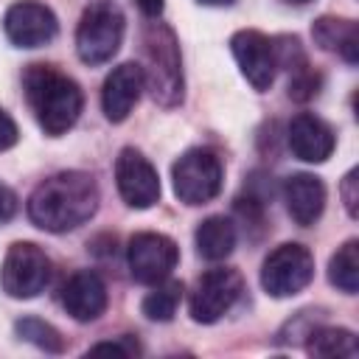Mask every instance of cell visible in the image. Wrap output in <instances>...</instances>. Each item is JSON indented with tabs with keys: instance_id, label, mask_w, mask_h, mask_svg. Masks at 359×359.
<instances>
[{
	"instance_id": "28",
	"label": "cell",
	"mask_w": 359,
	"mask_h": 359,
	"mask_svg": "<svg viewBox=\"0 0 359 359\" xmlns=\"http://www.w3.org/2000/svg\"><path fill=\"white\" fill-rule=\"evenodd\" d=\"M135 3L140 6V11L146 17H160V11H163V0H135Z\"/></svg>"
},
{
	"instance_id": "19",
	"label": "cell",
	"mask_w": 359,
	"mask_h": 359,
	"mask_svg": "<svg viewBox=\"0 0 359 359\" xmlns=\"http://www.w3.org/2000/svg\"><path fill=\"white\" fill-rule=\"evenodd\" d=\"M328 280L345 292V294H356L359 289V241L351 238L345 241L328 261Z\"/></svg>"
},
{
	"instance_id": "9",
	"label": "cell",
	"mask_w": 359,
	"mask_h": 359,
	"mask_svg": "<svg viewBox=\"0 0 359 359\" xmlns=\"http://www.w3.org/2000/svg\"><path fill=\"white\" fill-rule=\"evenodd\" d=\"M180 261L177 244L163 233H137L129 238L126 264L137 283H160Z\"/></svg>"
},
{
	"instance_id": "1",
	"label": "cell",
	"mask_w": 359,
	"mask_h": 359,
	"mask_svg": "<svg viewBox=\"0 0 359 359\" xmlns=\"http://www.w3.org/2000/svg\"><path fill=\"white\" fill-rule=\"evenodd\" d=\"M98 210V185L84 171H59L39 182L28 199V219L48 233L81 227Z\"/></svg>"
},
{
	"instance_id": "11",
	"label": "cell",
	"mask_w": 359,
	"mask_h": 359,
	"mask_svg": "<svg viewBox=\"0 0 359 359\" xmlns=\"http://www.w3.org/2000/svg\"><path fill=\"white\" fill-rule=\"evenodd\" d=\"M3 28H6V36L17 48H39L56 36L59 22L48 6L34 3V0H20L6 11Z\"/></svg>"
},
{
	"instance_id": "7",
	"label": "cell",
	"mask_w": 359,
	"mask_h": 359,
	"mask_svg": "<svg viewBox=\"0 0 359 359\" xmlns=\"http://www.w3.org/2000/svg\"><path fill=\"white\" fill-rule=\"evenodd\" d=\"M314 278V255L303 244L275 247L261 266V286L269 297H292Z\"/></svg>"
},
{
	"instance_id": "10",
	"label": "cell",
	"mask_w": 359,
	"mask_h": 359,
	"mask_svg": "<svg viewBox=\"0 0 359 359\" xmlns=\"http://www.w3.org/2000/svg\"><path fill=\"white\" fill-rule=\"evenodd\" d=\"M115 182L129 208L143 210L160 199L157 168L137 149H121V154L115 160Z\"/></svg>"
},
{
	"instance_id": "12",
	"label": "cell",
	"mask_w": 359,
	"mask_h": 359,
	"mask_svg": "<svg viewBox=\"0 0 359 359\" xmlns=\"http://www.w3.org/2000/svg\"><path fill=\"white\" fill-rule=\"evenodd\" d=\"M230 50L244 73V79L255 87V90H269L275 81V50L272 42L252 28H244L238 34H233L230 39Z\"/></svg>"
},
{
	"instance_id": "27",
	"label": "cell",
	"mask_w": 359,
	"mask_h": 359,
	"mask_svg": "<svg viewBox=\"0 0 359 359\" xmlns=\"http://www.w3.org/2000/svg\"><path fill=\"white\" fill-rule=\"evenodd\" d=\"M17 213V194L0 182V222H8Z\"/></svg>"
},
{
	"instance_id": "6",
	"label": "cell",
	"mask_w": 359,
	"mask_h": 359,
	"mask_svg": "<svg viewBox=\"0 0 359 359\" xmlns=\"http://www.w3.org/2000/svg\"><path fill=\"white\" fill-rule=\"evenodd\" d=\"M171 180L180 202L205 205L222 188V160L210 149H191L174 163Z\"/></svg>"
},
{
	"instance_id": "20",
	"label": "cell",
	"mask_w": 359,
	"mask_h": 359,
	"mask_svg": "<svg viewBox=\"0 0 359 359\" xmlns=\"http://www.w3.org/2000/svg\"><path fill=\"white\" fill-rule=\"evenodd\" d=\"M306 351L311 356H356L359 345L348 328H311L306 334Z\"/></svg>"
},
{
	"instance_id": "8",
	"label": "cell",
	"mask_w": 359,
	"mask_h": 359,
	"mask_svg": "<svg viewBox=\"0 0 359 359\" xmlns=\"http://www.w3.org/2000/svg\"><path fill=\"white\" fill-rule=\"evenodd\" d=\"M241 289H244V280L236 269H227V266L208 269L191 292V317L205 325L222 320L238 300Z\"/></svg>"
},
{
	"instance_id": "26",
	"label": "cell",
	"mask_w": 359,
	"mask_h": 359,
	"mask_svg": "<svg viewBox=\"0 0 359 359\" xmlns=\"http://www.w3.org/2000/svg\"><path fill=\"white\" fill-rule=\"evenodd\" d=\"M17 140H20V129H17L14 118L6 109H0V151L11 149Z\"/></svg>"
},
{
	"instance_id": "24",
	"label": "cell",
	"mask_w": 359,
	"mask_h": 359,
	"mask_svg": "<svg viewBox=\"0 0 359 359\" xmlns=\"http://www.w3.org/2000/svg\"><path fill=\"white\" fill-rule=\"evenodd\" d=\"M90 353H112V356L126 359V356L140 353V348H137V342H132L129 337H121V339H112V342H98V345H93Z\"/></svg>"
},
{
	"instance_id": "4",
	"label": "cell",
	"mask_w": 359,
	"mask_h": 359,
	"mask_svg": "<svg viewBox=\"0 0 359 359\" xmlns=\"http://www.w3.org/2000/svg\"><path fill=\"white\" fill-rule=\"evenodd\" d=\"M123 39V11L112 0H95L81 11L76 28V50L84 65L109 62Z\"/></svg>"
},
{
	"instance_id": "16",
	"label": "cell",
	"mask_w": 359,
	"mask_h": 359,
	"mask_svg": "<svg viewBox=\"0 0 359 359\" xmlns=\"http://www.w3.org/2000/svg\"><path fill=\"white\" fill-rule=\"evenodd\" d=\"M283 202L297 224H314L325 208V185L314 174H292L283 182Z\"/></svg>"
},
{
	"instance_id": "25",
	"label": "cell",
	"mask_w": 359,
	"mask_h": 359,
	"mask_svg": "<svg viewBox=\"0 0 359 359\" xmlns=\"http://www.w3.org/2000/svg\"><path fill=\"white\" fill-rule=\"evenodd\" d=\"M359 177V171L353 168V171H348V177L342 180V188H339V194H342V202H345V208H348V213L351 216H356L359 210H356V202H359V191H356V180Z\"/></svg>"
},
{
	"instance_id": "13",
	"label": "cell",
	"mask_w": 359,
	"mask_h": 359,
	"mask_svg": "<svg viewBox=\"0 0 359 359\" xmlns=\"http://www.w3.org/2000/svg\"><path fill=\"white\" fill-rule=\"evenodd\" d=\"M140 90H143V70H140V65H135V62L118 65V67L107 76L104 90H101L104 115H107L112 123L126 121L129 112L135 109L137 98H140Z\"/></svg>"
},
{
	"instance_id": "18",
	"label": "cell",
	"mask_w": 359,
	"mask_h": 359,
	"mask_svg": "<svg viewBox=\"0 0 359 359\" xmlns=\"http://www.w3.org/2000/svg\"><path fill=\"white\" fill-rule=\"evenodd\" d=\"M196 250L208 261H222L236 247V224L224 216H208L196 227Z\"/></svg>"
},
{
	"instance_id": "15",
	"label": "cell",
	"mask_w": 359,
	"mask_h": 359,
	"mask_svg": "<svg viewBox=\"0 0 359 359\" xmlns=\"http://www.w3.org/2000/svg\"><path fill=\"white\" fill-rule=\"evenodd\" d=\"M62 306L79 323H90V320L101 317L107 309V286H104L101 275L90 272V269L70 275L67 283L62 286Z\"/></svg>"
},
{
	"instance_id": "5",
	"label": "cell",
	"mask_w": 359,
	"mask_h": 359,
	"mask_svg": "<svg viewBox=\"0 0 359 359\" xmlns=\"http://www.w3.org/2000/svg\"><path fill=\"white\" fill-rule=\"evenodd\" d=\"M50 280V258L31 241H17L8 247L3 266H0V283L8 297L28 300L36 297Z\"/></svg>"
},
{
	"instance_id": "21",
	"label": "cell",
	"mask_w": 359,
	"mask_h": 359,
	"mask_svg": "<svg viewBox=\"0 0 359 359\" xmlns=\"http://www.w3.org/2000/svg\"><path fill=\"white\" fill-rule=\"evenodd\" d=\"M180 300H182V283H180V280H160V283H154V289L143 297V306H140V309H143V314H146L149 320H154V323H168V320L174 317Z\"/></svg>"
},
{
	"instance_id": "3",
	"label": "cell",
	"mask_w": 359,
	"mask_h": 359,
	"mask_svg": "<svg viewBox=\"0 0 359 359\" xmlns=\"http://www.w3.org/2000/svg\"><path fill=\"white\" fill-rule=\"evenodd\" d=\"M143 87L160 107L182 101V59L174 31L165 22H149L143 31Z\"/></svg>"
},
{
	"instance_id": "2",
	"label": "cell",
	"mask_w": 359,
	"mask_h": 359,
	"mask_svg": "<svg viewBox=\"0 0 359 359\" xmlns=\"http://www.w3.org/2000/svg\"><path fill=\"white\" fill-rule=\"evenodd\" d=\"M25 98L48 135H65L81 115L84 98L73 79L50 65H31L22 76Z\"/></svg>"
},
{
	"instance_id": "14",
	"label": "cell",
	"mask_w": 359,
	"mask_h": 359,
	"mask_svg": "<svg viewBox=\"0 0 359 359\" xmlns=\"http://www.w3.org/2000/svg\"><path fill=\"white\" fill-rule=\"evenodd\" d=\"M286 137H289L292 154L300 157L303 163H325L331 157V151H334V143H337L334 140V129L323 118H317L311 112L294 115L292 123H289Z\"/></svg>"
},
{
	"instance_id": "22",
	"label": "cell",
	"mask_w": 359,
	"mask_h": 359,
	"mask_svg": "<svg viewBox=\"0 0 359 359\" xmlns=\"http://www.w3.org/2000/svg\"><path fill=\"white\" fill-rule=\"evenodd\" d=\"M17 334L25 339V342H31V345H36V348H42V351H48V353H59V351H65V339H62V334L50 325V323H45V320H36V317H22V320H17Z\"/></svg>"
},
{
	"instance_id": "23",
	"label": "cell",
	"mask_w": 359,
	"mask_h": 359,
	"mask_svg": "<svg viewBox=\"0 0 359 359\" xmlns=\"http://www.w3.org/2000/svg\"><path fill=\"white\" fill-rule=\"evenodd\" d=\"M317 87H320V76L303 67V70H297V73L292 76V81H289V95H292L294 101H309L311 95H317Z\"/></svg>"
},
{
	"instance_id": "29",
	"label": "cell",
	"mask_w": 359,
	"mask_h": 359,
	"mask_svg": "<svg viewBox=\"0 0 359 359\" xmlns=\"http://www.w3.org/2000/svg\"><path fill=\"white\" fill-rule=\"evenodd\" d=\"M199 3H205V6H230L233 0H199Z\"/></svg>"
},
{
	"instance_id": "17",
	"label": "cell",
	"mask_w": 359,
	"mask_h": 359,
	"mask_svg": "<svg viewBox=\"0 0 359 359\" xmlns=\"http://www.w3.org/2000/svg\"><path fill=\"white\" fill-rule=\"evenodd\" d=\"M311 36L323 50L339 53L345 62L356 65L359 62V28L353 20L342 17H320L311 25Z\"/></svg>"
},
{
	"instance_id": "30",
	"label": "cell",
	"mask_w": 359,
	"mask_h": 359,
	"mask_svg": "<svg viewBox=\"0 0 359 359\" xmlns=\"http://www.w3.org/2000/svg\"><path fill=\"white\" fill-rule=\"evenodd\" d=\"M289 3H309V0H289Z\"/></svg>"
}]
</instances>
